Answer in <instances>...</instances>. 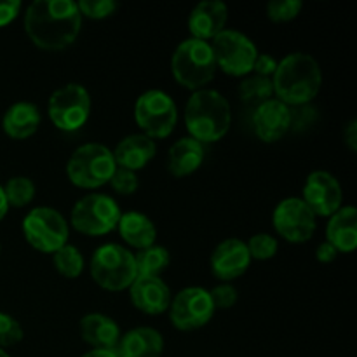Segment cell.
<instances>
[{"label":"cell","mask_w":357,"mask_h":357,"mask_svg":"<svg viewBox=\"0 0 357 357\" xmlns=\"http://www.w3.org/2000/svg\"><path fill=\"white\" fill-rule=\"evenodd\" d=\"M82 16L73 0H35L24 13V30L44 51H61L79 37Z\"/></svg>","instance_id":"cell-1"},{"label":"cell","mask_w":357,"mask_h":357,"mask_svg":"<svg viewBox=\"0 0 357 357\" xmlns=\"http://www.w3.org/2000/svg\"><path fill=\"white\" fill-rule=\"evenodd\" d=\"M323 84V72L314 56L291 52L278 63L272 86L279 101L291 107L309 105L317 96Z\"/></svg>","instance_id":"cell-2"},{"label":"cell","mask_w":357,"mask_h":357,"mask_svg":"<svg viewBox=\"0 0 357 357\" xmlns=\"http://www.w3.org/2000/svg\"><path fill=\"white\" fill-rule=\"evenodd\" d=\"M185 126L202 145L220 142L232 126L230 103L215 89L195 91L185 105Z\"/></svg>","instance_id":"cell-3"},{"label":"cell","mask_w":357,"mask_h":357,"mask_svg":"<svg viewBox=\"0 0 357 357\" xmlns=\"http://www.w3.org/2000/svg\"><path fill=\"white\" fill-rule=\"evenodd\" d=\"M215 56L209 42L187 38L180 42L171 58V73L181 87L190 91L206 89L216 75Z\"/></svg>","instance_id":"cell-4"},{"label":"cell","mask_w":357,"mask_h":357,"mask_svg":"<svg viewBox=\"0 0 357 357\" xmlns=\"http://www.w3.org/2000/svg\"><path fill=\"white\" fill-rule=\"evenodd\" d=\"M91 278L107 291H124L135 282V253L121 244L108 243L98 248L91 258Z\"/></svg>","instance_id":"cell-5"},{"label":"cell","mask_w":357,"mask_h":357,"mask_svg":"<svg viewBox=\"0 0 357 357\" xmlns=\"http://www.w3.org/2000/svg\"><path fill=\"white\" fill-rule=\"evenodd\" d=\"M117 169L114 153L101 143H86L73 150L66 164V174L72 185L86 190H94L110 181Z\"/></svg>","instance_id":"cell-6"},{"label":"cell","mask_w":357,"mask_h":357,"mask_svg":"<svg viewBox=\"0 0 357 357\" xmlns=\"http://www.w3.org/2000/svg\"><path fill=\"white\" fill-rule=\"evenodd\" d=\"M121 206L107 194H89L73 204L70 223L77 232L89 237L114 232L121 220Z\"/></svg>","instance_id":"cell-7"},{"label":"cell","mask_w":357,"mask_h":357,"mask_svg":"<svg viewBox=\"0 0 357 357\" xmlns=\"http://www.w3.org/2000/svg\"><path fill=\"white\" fill-rule=\"evenodd\" d=\"M23 234L28 244L40 253L52 255L68 244V222L49 206H37L23 220Z\"/></svg>","instance_id":"cell-8"},{"label":"cell","mask_w":357,"mask_h":357,"mask_svg":"<svg viewBox=\"0 0 357 357\" xmlns=\"http://www.w3.org/2000/svg\"><path fill=\"white\" fill-rule=\"evenodd\" d=\"M135 121L142 135L152 139L167 138L178 122V108L173 98L160 89L145 91L136 100Z\"/></svg>","instance_id":"cell-9"},{"label":"cell","mask_w":357,"mask_h":357,"mask_svg":"<svg viewBox=\"0 0 357 357\" xmlns=\"http://www.w3.org/2000/svg\"><path fill=\"white\" fill-rule=\"evenodd\" d=\"M211 51L216 66L232 77H246L253 72L258 49L248 35L239 30H225L216 35L211 42Z\"/></svg>","instance_id":"cell-10"},{"label":"cell","mask_w":357,"mask_h":357,"mask_svg":"<svg viewBox=\"0 0 357 357\" xmlns=\"http://www.w3.org/2000/svg\"><path fill=\"white\" fill-rule=\"evenodd\" d=\"M47 114L59 131H77L89 121V91L80 84H66L59 87L49 98Z\"/></svg>","instance_id":"cell-11"},{"label":"cell","mask_w":357,"mask_h":357,"mask_svg":"<svg viewBox=\"0 0 357 357\" xmlns=\"http://www.w3.org/2000/svg\"><path fill=\"white\" fill-rule=\"evenodd\" d=\"M215 312L216 309L208 289L201 286H188L171 300L169 321L176 330L194 331L206 326Z\"/></svg>","instance_id":"cell-12"},{"label":"cell","mask_w":357,"mask_h":357,"mask_svg":"<svg viewBox=\"0 0 357 357\" xmlns=\"http://www.w3.org/2000/svg\"><path fill=\"white\" fill-rule=\"evenodd\" d=\"M274 229L282 239L293 244H302L312 239L317 229L316 215L309 209V206L302 201V197L282 199L274 209L272 215Z\"/></svg>","instance_id":"cell-13"},{"label":"cell","mask_w":357,"mask_h":357,"mask_svg":"<svg viewBox=\"0 0 357 357\" xmlns=\"http://www.w3.org/2000/svg\"><path fill=\"white\" fill-rule=\"evenodd\" d=\"M302 201L316 216L330 218L344 206V190L337 178L328 171H312L303 185Z\"/></svg>","instance_id":"cell-14"},{"label":"cell","mask_w":357,"mask_h":357,"mask_svg":"<svg viewBox=\"0 0 357 357\" xmlns=\"http://www.w3.org/2000/svg\"><path fill=\"white\" fill-rule=\"evenodd\" d=\"M255 135L264 143H275L291 129V108L278 98L257 105L253 112Z\"/></svg>","instance_id":"cell-15"},{"label":"cell","mask_w":357,"mask_h":357,"mask_svg":"<svg viewBox=\"0 0 357 357\" xmlns=\"http://www.w3.org/2000/svg\"><path fill=\"white\" fill-rule=\"evenodd\" d=\"M209 264H211L213 275L220 281L230 282L241 278L243 274H246L251 264L246 243L237 237L222 241L213 251Z\"/></svg>","instance_id":"cell-16"},{"label":"cell","mask_w":357,"mask_h":357,"mask_svg":"<svg viewBox=\"0 0 357 357\" xmlns=\"http://www.w3.org/2000/svg\"><path fill=\"white\" fill-rule=\"evenodd\" d=\"M129 296L132 305L146 316L164 314L169 310L173 300L169 286L162 281V278H136L129 286Z\"/></svg>","instance_id":"cell-17"},{"label":"cell","mask_w":357,"mask_h":357,"mask_svg":"<svg viewBox=\"0 0 357 357\" xmlns=\"http://www.w3.org/2000/svg\"><path fill=\"white\" fill-rule=\"evenodd\" d=\"M229 20V7L220 0H206L197 3L188 16V30L192 38L197 40H213L225 30Z\"/></svg>","instance_id":"cell-18"},{"label":"cell","mask_w":357,"mask_h":357,"mask_svg":"<svg viewBox=\"0 0 357 357\" xmlns=\"http://www.w3.org/2000/svg\"><path fill=\"white\" fill-rule=\"evenodd\" d=\"M164 338L155 328L138 326L121 335L115 354L117 357H162Z\"/></svg>","instance_id":"cell-19"},{"label":"cell","mask_w":357,"mask_h":357,"mask_svg":"<svg viewBox=\"0 0 357 357\" xmlns=\"http://www.w3.org/2000/svg\"><path fill=\"white\" fill-rule=\"evenodd\" d=\"M117 167H124L129 171H139L155 157L157 145L152 138L142 135H129L121 139L115 150H112Z\"/></svg>","instance_id":"cell-20"},{"label":"cell","mask_w":357,"mask_h":357,"mask_svg":"<svg viewBox=\"0 0 357 357\" xmlns=\"http://www.w3.org/2000/svg\"><path fill=\"white\" fill-rule=\"evenodd\" d=\"M80 335L91 347L115 351L122 333L119 324L112 317L100 312H91L80 319Z\"/></svg>","instance_id":"cell-21"},{"label":"cell","mask_w":357,"mask_h":357,"mask_svg":"<svg viewBox=\"0 0 357 357\" xmlns=\"http://www.w3.org/2000/svg\"><path fill=\"white\" fill-rule=\"evenodd\" d=\"M326 241L338 253H352L357 248V211L354 206H342L330 216Z\"/></svg>","instance_id":"cell-22"},{"label":"cell","mask_w":357,"mask_h":357,"mask_svg":"<svg viewBox=\"0 0 357 357\" xmlns=\"http://www.w3.org/2000/svg\"><path fill=\"white\" fill-rule=\"evenodd\" d=\"M204 162V145L197 139L180 138L167 153V169L173 176L185 178L194 174Z\"/></svg>","instance_id":"cell-23"},{"label":"cell","mask_w":357,"mask_h":357,"mask_svg":"<svg viewBox=\"0 0 357 357\" xmlns=\"http://www.w3.org/2000/svg\"><path fill=\"white\" fill-rule=\"evenodd\" d=\"M40 126V110L33 103L17 101L10 105L2 117V129L9 138L26 139L37 132Z\"/></svg>","instance_id":"cell-24"},{"label":"cell","mask_w":357,"mask_h":357,"mask_svg":"<svg viewBox=\"0 0 357 357\" xmlns=\"http://www.w3.org/2000/svg\"><path fill=\"white\" fill-rule=\"evenodd\" d=\"M122 239L136 250H145L153 246L157 239V229L152 220L139 211H126L121 215L117 225Z\"/></svg>","instance_id":"cell-25"},{"label":"cell","mask_w":357,"mask_h":357,"mask_svg":"<svg viewBox=\"0 0 357 357\" xmlns=\"http://www.w3.org/2000/svg\"><path fill=\"white\" fill-rule=\"evenodd\" d=\"M171 255L164 246H153L139 250L135 255L136 275L138 278H160L164 271L169 267Z\"/></svg>","instance_id":"cell-26"},{"label":"cell","mask_w":357,"mask_h":357,"mask_svg":"<svg viewBox=\"0 0 357 357\" xmlns=\"http://www.w3.org/2000/svg\"><path fill=\"white\" fill-rule=\"evenodd\" d=\"M52 261L56 271L66 279H77L84 272L82 253L72 244H65L56 253H52Z\"/></svg>","instance_id":"cell-27"},{"label":"cell","mask_w":357,"mask_h":357,"mask_svg":"<svg viewBox=\"0 0 357 357\" xmlns=\"http://www.w3.org/2000/svg\"><path fill=\"white\" fill-rule=\"evenodd\" d=\"M274 94L272 79L260 75H250L239 84V96L244 103L260 105L264 101L271 100Z\"/></svg>","instance_id":"cell-28"},{"label":"cell","mask_w":357,"mask_h":357,"mask_svg":"<svg viewBox=\"0 0 357 357\" xmlns=\"http://www.w3.org/2000/svg\"><path fill=\"white\" fill-rule=\"evenodd\" d=\"M7 204L13 208H24L35 197V183L28 176H14L3 185Z\"/></svg>","instance_id":"cell-29"},{"label":"cell","mask_w":357,"mask_h":357,"mask_svg":"<svg viewBox=\"0 0 357 357\" xmlns=\"http://www.w3.org/2000/svg\"><path fill=\"white\" fill-rule=\"evenodd\" d=\"M251 260H271L278 253V239L271 234H255L246 243Z\"/></svg>","instance_id":"cell-30"},{"label":"cell","mask_w":357,"mask_h":357,"mask_svg":"<svg viewBox=\"0 0 357 357\" xmlns=\"http://www.w3.org/2000/svg\"><path fill=\"white\" fill-rule=\"evenodd\" d=\"M302 9L303 3L300 0H272L267 3V16L274 23H286L295 20Z\"/></svg>","instance_id":"cell-31"},{"label":"cell","mask_w":357,"mask_h":357,"mask_svg":"<svg viewBox=\"0 0 357 357\" xmlns=\"http://www.w3.org/2000/svg\"><path fill=\"white\" fill-rule=\"evenodd\" d=\"M24 337L21 324L13 316L0 312V349L17 345Z\"/></svg>","instance_id":"cell-32"},{"label":"cell","mask_w":357,"mask_h":357,"mask_svg":"<svg viewBox=\"0 0 357 357\" xmlns=\"http://www.w3.org/2000/svg\"><path fill=\"white\" fill-rule=\"evenodd\" d=\"M77 7L80 10V16H86L89 20H105L117 10V2L115 0H80Z\"/></svg>","instance_id":"cell-33"},{"label":"cell","mask_w":357,"mask_h":357,"mask_svg":"<svg viewBox=\"0 0 357 357\" xmlns=\"http://www.w3.org/2000/svg\"><path fill=\"white\" fill-rule=\"evenodd\" d=\"M108 183L112 185V188H114L119 195H131L135 194L139 187L138 174H136L135 171L124 169V167H117V169L114 171V174H112Z\"/></svg>","instance_id":"cell-34"},{"label":"cell","mask_w":357,"mask_h":357,"mask_svg":"<svg viewBox=\"0 0 357 357\" xmlns=\"http://www.w3.org/2000/svg\"><path fill=\"white\" fill-rule=\"evenodd\" d=\"M209 296L213 300V305H215L216 310H229L232 309L237 303V289L234 288L230 282H222V284L215 286V288L209 291Z\"/></svg>","instance_id":"cell-35"},{"label":"cell","mask_w":357,"mask_h":357,"mask_svg":"<svg viewBox=\"0 0 357 357\" xmlns=\"http://www.w3.org/2000/svg\"><path fill=\"white\" fill-rule=\"evenodd\" d=\"M278 59L274 58L272 54H267V52H258L257 59H255V65H253V72L255 75H260V77H267V79H272L278 70Z\"/></svg>","instance_id":"cell-36"},{"label":"cell","mask_w":357,"mask_h":357,"mask_svg":"<svg viewBox=\"0 0 357 357\" xmlns=\"http://www.w3.org/2000/svg\"><path fill=\"white\" fill-rule=\"evenodd\" d=\"M21 10L20 0H2L0 2V28L13 23Z\"/></svg>","instance_id":"cell-37"},{"label":"cell","mask_w":357,"mask_h":357,"mask_svg":"<svg viewBox=\"0 0 357 357\" xmlns=\"http://www.w3.org/2000/svg\"><path fill=\"white\" fill-rule=\"evenodd\" d=\"M337 255H338V251L335 250V248L331 246L328 241L321 243L319 246H317V250H316V257H317V260L321 261V264H331V261L337 258Z\"/></svg>","instance_id":"cell-38"},{"label":"cell","mask_w":357,"mask_h":357,"mask_svg":"<svg viewBox=\"0 0 357 357\" xmlns=\"http://www.w3.org/2000/svg\"><path fill=\"white\" fill-rule=\"evenodd\" d=\"M344 142L345 145L349 146L351 152H356L357 150V122L351 121L344 129Z\"/></svg>","instance_id":"cell-39"},{"label":"cell","mask_w":357,"mask_h":357,"mask_svg":"<svg viewBox=\"0 0 357 357\" xmlns=\"http://www.w3.org/2000/svg\"><path fill=\"white\" fill-rule=\"evenodd\" d=\"M82 357H117L115 351H105V349H93V351L86 352Z\"/></svg>","instance_id":"cell-40"},{"label":"cell","mask_w":357,"mask_h":357,"mask_svg":"<svg viewBox=\"0 0 357 357\" xmlns=\"http://www.w3.org/2000/svg\"><path fill=\"white\" fill-rule=\"evenodd\" d=\"M7 211H9V204H7L6 194H3V187H2V185H0V222H2V220L6 218Z\"/></svg>","instance_id":"cell-41"},{"label":"cell","mask_w":357,"mask_h":357,"mask_svg":"<svg viewBox=\"0 0 357 357\" xmlns=\"http://www.w3.org/2000/svg\"><path fill=\"white\" fill-rule=\"evenodd\" d=\"M0 357H10L9 354H7L6 351H3V349H0Z\"/></svg>","instance_id":"cell-42"}]
</instances>
